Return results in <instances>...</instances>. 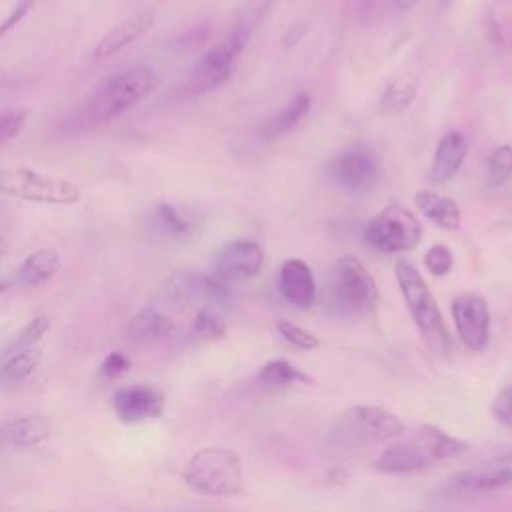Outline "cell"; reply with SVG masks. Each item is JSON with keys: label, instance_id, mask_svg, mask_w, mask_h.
<instances>
[{"label": "cell", "instance_id": "ac0fdd59", "mask_svg": "<svg viewBox=\"0 0 512 512\" xmlns=\"http://www.w3.org/2000/svg\"><path fill=\"white\" fill-rule=\"evenodd\" d=\"M176 334V322L156 306H144L136 312L126 328L124 338L136 346H150L164 342Z\"/></svg>", "mask_w": 512, "mask_h": 512}, {"label": "cell", "instance_id": "4fadbf2b", "mask_svg": "<svg viewBox=\"0 0 512 512\" xmlns=\"http://www.w3.org/2000/svg\"><path fill=\"white\" fill-rule=\"evenodd\" d=\"M510 484H512V452L498 454L450 478V490L454 494H484Z\"/></svg>", "mask_w": 512, "mask_h": 512}, {"label": "cell", "instance_id": "8fae6325", "mask_svg": "<svg viewBox=\"0 0 512 512\" xmlns=\"http://www.w3.org/2000/svg\"><path fill=\"white\" fill-rule=\"evenodd\" d=\"M378 172L376 156L364 148H348L330 158L326 166L328 178L350 192L370 190L378 180Z\"/></svg>", "mask_w": 512, "mask_h": 512}, {"label": "cell", "instance_id": "d6a6232c", "mask_svg": "<svg viewBox=\"0 0 512 512\" xmlns=\"http://www.w3.org/2000/svg\"><path fill=\"white\" fill-rule=\"evenodd\" d=\"M454 258L446 244H432L424 254V266L432 276H446L452 270Z\"/></svg>", "mask_w": 512, "mask_h": 512}, {"label": "cell", "instance_id": "d590c367", "mask_svg": "<svg viewBox=\"0 0 512 512\" xmlns=\"http://www.w3.org/2000/svg\"><path fill=\"white\" fill-rule=\"evenodd\" d=\"M34 2H36V0H18V2L12 6V10L8 12V16L0 22V38H2L6 32H10L14 26H18V24L28 16V12L34 8Z\"/></svg>", "mask_w": 512, "mask_h": 512}, {"label": "cell", "instance_id": "83f0119b", "mask_svg": "<svg viewBox=\"0 0 512 512\" xmlns=\"http://www.w3.org/2000/svg\"><path fill=\"white\" fill-rule=\"evenodd\" d=\"M414 96H416V90L412 84H408L404 80H394L386 86V90L380 98L378 110L382 114H398L412 104Z\"/></svg>", "mask_w": 512, "mask_h": 512}, {"label": "cell", "instance_id": "e575fe53", "mask_svg": "<svg viewBox=\"0 0 512 512\" xmlns=\"http://www.w3.org/2000/svg\"><path fill=\"white\" fill-rule=\"evenodd\" d=\"M492 412L498 422L512 428V384H508L506 388H502L496 394V398L492 402Z\"/></svg>", "mask_w": 512, "mask_h": 512}, {"label": "cell", "instance_id": "6da1fadb", "mask_svg": "<svg viewBox=\"0 0 512 512\" xmlns=\"http://www.w3.org/2000/svg\"><path fill=\"white\" fill-rule=\"evenodd\" d=\"M464 448L466 442L436 426L424 424L390 440L374 460V468L382 474H412L432 468L460 454Z\"/></svg>", "mask_w": 512, "mask_h": 512}, {"label": "cell", "instance_id": "5bb4252c", "mask_svg": "<svg viewBox=\"0 0 512 512\" xmlns=\"http://www.w3.org/2000/svg\"><path fill=\"white\" fill-rule=\"evenodd\" d=\"M452 318L460 342L468 350H482L490 338L488 304L478 294H462L452 302Z\"/></svg>", "mask_w": 512, "mask_h": 512}, {"label": "cell", "instance_id": "7402d4cb", "mask_svg": "<svg viewBox=\"0 0 512 512\" xmlns=\"http://www.w3.org/2000/svg\"><path fill=\"white\" fill-rule=\"evenodd\" d=\"M414 204L436 226H440L444 230H458L460 228V220H462L460 206L452 198L440 196L432 190H418L414 194Z\"/></svg>", "mask_w": 512, "mask_h": 512}, {"label": "cell", "instance_id": "277c9868", "mask_svg": "<svg viewBox=\"0 0 512 512\" xmlns=\"http://www.w3.org/2000/svg\"><path fill=\"white\" fill-rule=\"evenodd\" d=\"M396 282L402 292V298L406 302V308L426 342V346L436 354V356H448L450 352V336L444 324V318L440 314V308L424 282L422 274L416 270L414 264L408 260L400 258L394 266Z\"/></svg>", "mask_w": 512, "mask_h": 512}, {"label": "cell", "instance_id": "f35d334b", "mask_svg": "<svg viewBox=\"0 0 512 512\" xmlns=\"http://www.w3.org/2000/svg\"><path fill=\"white\" fill-rule=\"evenodd\" d=\"M10 288V282H6V280H0V294L2 292H6Z\"/></svg>", "mask_w": 512, "mask_h": 512}, {"label": "cell", "instance_id": "8d00e7d4", "mask_svg": "<svg viewBox=\"0 0 512 512\" xmlns=\"http://www.w3.org/2000/svg\"><path fill=\"white\" fill-rule=\"evenodd\" d=\"M394 4L398 10H410L418 4V0H394Z\"/></svg>", "mask_w": 512, "mask_h": 512}, {"label": "cell", "instance_id": "e0dca14e", "mask_svg": "<svg viewBox=\"0 0 512 512\" xmlns=\"http://www.w3.org/2000/svg\"><path fill=\"white\" fill-rule=\"evenodd\" d=\"M278 290L292 306L310 310L316 302V282L310 266L302 258L284 260L278 274Z\"/></svg>", "mask_w": 512, "mask_h": 512}, {"label": "cell", "instance_id": "836d02e7", "mask_svg": "<svg viewBox=\"0 0 512 512\" xmlns=\"http://www.w3.org/2000/svg\"><path fill=\"white\" fill-rule=\"evenodd\" d=\"M130 370V360L122 352H110L100 364V376L104 380H114Z\"/></svg>", "mask_w": 512, "mask_h": 512}, {"label": "cell", "instance_id": "2e32d148", "mask_svg": "<svg viewBox=\"0 0 512 512\" xmlns=\"http://www.w3.org/2000/svg\"><path fill=\"white\" fill-rule=\"evenodd\" d=\"M154 22H156V16L150 10H140V12H134V14L122 18L120 22H116L112 28H108L100 36V40L96 42V46L92 50V58L106 60V58L118 54L120 50L130 46L134 40L144 36L154 26Z\"/></svg>", "mask_w": 512, "mask_h": 512}, {"label": "cell", "instance_id": "4dcf8cb0", "mask_svg": "<svg viewBox=\"0 0 512 512\" xmlns=\"http://www.w3.org/2000/svg\"><path fill=\"white\" fill-rule=\"evenodd\" d=\"M276 330L278 334L288 342L292 344L294 348H300V350H314L320 346V340L318 336H314L312 332H308L306 328L290 322V320H278L276 322Z\"/></svg>", "mask_w": 512, "mask_h": 512}, {"label": "cell", "instance_id": "ffe728a7", "mask_svg": "<svg viewBox=\"0 0 512 512\" xmlns=\"http://www.w3.org/2000/svg\"><path fill=\"white\" fill-rule=\"evenodd\" d=\"M466 150H468V142L466 138L458 132V130H450L446 132L432 156V164H430V182L432 184H444L450 178H454L466 158Z\"/></svg>", "mask_w": 512, "mask_h": 512}, {"label": "cell", "instance_id": "7c38bea8", "mask_svg": "<svg viewBox=\"0 0 512 512\" xmlns=\"http://www.w3.org/2000/svg\"><path fill=\"white\" fill-rule=\"evenodd\" d=\"M264 264V252L250 238L234 240L222 246L212 258V276L224 284L254 278Z\"/></svg>", "mask_w": 512, "mask_h": 512}, {"label": "cell", "instance_id": "7a4b0ae2", "mask_svg": "<svg viewBox=\"0 0 512 512\" xmlns=\"http://www.w3.org/2000/svg\"><path fill=\"white\" fill-rule=\"evenodd\" d=\"M378 286L356 256H342L330 268L322 288V308L332 318L360 320L374 314Z\"/></svg>", "mask_w": 512, "mask_h": 512}, {"label": "cell", "instance_id": "9a60e30c", "mask_svg": "<svg viewBox=\"0 0 512 512\" xmlns=\"http://www.w3.org/2000/svg\"><path fill=\"white\" fill-rule=\"evenodd\" d=\"M112 408L118 420L126 424L158 418L164 410V394L154 384H134L118 388L112 396Z\"/></svg>", "mask_w": 512, "mask_h": 512}, {"label": "cell", "instance_id": "d6986e66", "mask_svg": "<svg viewBox=\"0 0 512 512\" xmlns=\"http://www.w3.org/2000/svg\"><path fill=\"white\" fill-rule=\"evenodd\" d=\"M52 424L42 414H26L0 426V446L26 450L34 448L50 436Z\"/></svg>", "mask_w": 512, "mask_h": 512}, {"label": "cell", "instance_id": "74e56055", "mask_svg": "<svg viewBox=\"0 0 512 512\" xmlns=\"http://www.w3.org/2000/svg\"><path fill=\"white\" fill-rule=\"evenodd\" d=\"M6 250H8V244H6V240L0 236V258L6 254Z\"/></svg>", "mask_w": 512, "mask_h": 512}, {"label": "cell", "instance_id": "44dd1931", "mask_svg": "<svg viewBox=\"0 0 512 512\" xmlns=\"http://www.w3.org/2000/svg\"><path fill=\"white\" fill-rule=\"evenodd\" d=\"M148 226L152 232L168 240H184L194 230L192 218H188L178 206L170 202H158L148 212Z\"/></svg>", "mask_w": 512, "mask_h": 512}, {"label": "cell", "instance_id": "1f68e13d", "mask_svg": "<svg viewBox=\"0 0 512 512\" xmlns=\"http://www.w3.org/2000/svg\"><path fill=\"white\" fill-rule=\"evenodd\" d=\"M30 116L28 108H14L0 114V146L14 140L26 126Z\"/></svg>", "mask_w": 512, "mask_h": 512}, {"label": "cell", "instance_id": "4316f807", "mask_svg": "<svg viewBox=\"0 0 512 512\" xmlns=\"http://www.w3.org/2000/svg\"><path fill=\"white\" fill-rule=\"evenodd\" d=\"M190 338L194 342H214L226 334V320L218 306H202L190 322Z\"/></svg>", "mask_w": 512, "mask_h": 512}, {"label": "cell", "instance_id": "30bf717a", "mask_svg": "<svg viewBox=\"0 0 512 512\" xmlns=\"http://www.w3.org/2000/svg\"><path fill=\"white\" fill-rule=\"evenodd\" d=\"M160 296L176 310L222 306L228 300V284L198 270H176L164 280Z\"/></svg>", "mask_w": 512, "mask_h": 512}, {"label": "cell", "instance_id": "484cf974", "mask_svg": "<svg viewBox=\"0 0 512 512\" xmlns=\"http://www.w3.org/2000/svg\"><path fill=\"white\" fill-rule=\"evenodd\" d=\"M258 384L266 386V388H280V386H292V384H310V376L306 372H302L300 368H296L294 364H290L284 358H276L266 362L258 374H256Z\"/></svg>", "mask_w": 512, "mask_h": 512}, {"label": "cell", "instance_id": "8992f818", "mask_svg": "<svg viewBox=\"0 0 512 512\" xmlns=\"http://www.w3.org/2000/svg\"><path fill=\"white\" fill-rule=\"evenodd\" d=\"M404 432L402 420L382 408L372 404H358L348 408L332 426L328 434V444L338 448H362L370 444L390 442Z\"/></svg>", "mask_w": 512, "mask_h": 512}, {"label": "cell", "instance_id": "603a6c76", "mask_svg": "<svg viewBox=\"0 0 512 512\" xmlns=\"http://www.w3.org/2000/svg\"><path fill=\"white\" fill-rule=\"evenodd\" d=\"M60 270V256L52 248H40L28 254L16 270V284L40 286L56 276Z\"/></svg>", "mask_w": 512, "mask_h": 512}, {"label": "cell", "instance_id": "cb8c5ba5", "mask_svg": "<svg viewBox=\"0 0 512 512\" xmlns=\"http://www.w3.org/2000/svg\"><path fill=\"white\" fill-rule=\"evenodd\" d=\"M308 110L310 96L306 92L296 94L284 108H280L268 120H264V124L260 126V136L266 140H274L288 134L292 128H296V124L306 116Z\"/></svg>", "mask_w": 512, "mask_h": 512}, {"label": "cell", "instance_id": "f546056e", "mask_svg": "<svg viewBox=\"0 0 512 512\" xmlns=\"http://www.w3.org/2000/svg\"><path fill=\"white\" fill-rule=\"evenodd\" d=\"M48 328H50V318L48 316H44V314H40V316H36V318H32L18 334H16V338H14V342L6 348V352H4V358L6 356H10V354H16V352H20V350H26V348H32L46 332H48Z\"/></svg>", "mask_w": 512, "mask_h": 512}, {"label": "cell", "instance_id": "9c48e42d", "mask_svg": "<svg viewBox=\"0 0 512 512\" xmlns=\"http://www.w3.org/2000/svg\"><path fill=\"white\" fill-rule=\"evenodd\" d=\"M364 240L384 254L412 250L422 240V224L404 204L394 200L366 224Z\"/></svg>", "mask_w": 512, "mask_h": 512}, {"label": "cell", "instance_id": "f1b7e54d", "mask_svg": "<svg viewBox=\"0 0 512 512\" xmlns=\"http://www.w3.org/2000/svg\"><path fill=\"white\" fill-rule=\"evenodd\" d=\"M510 178H512V146L500 144L494 148V152L488 158L486 180L490 186L498 188V186H504Z\"/></svg>", "mask_w": 512, "mask_h": 512}, {"label": "cell", "instance_id": "d4e9b609", "mask_svg": "<svg viewBox=\"0 0 512 512\" xmlns=\"http://www.w3.org/2000/svg\"><path fill=\"white\" fill-rule=\"evenodd\" d=\"M42 362V350L32 346L26 350H20L16 354H10L0 364V388L8 390L18 384H22Z\"/></svg>", "mask_w": 512, "mask_h": 512}, {"label": "cell", "instance_id": "3957f363", "mask_svg": "<svg viewBox=\"0 0 512 512\" xmlns=\"http://www.w3.org/2000/svg\"><path fill=\"white\" fill-rule=\"evenodd\" d=\"M158 86V74L150 66H134L104 78L86 98V114L94 122H110L150 96Z\"/></svg>", "mask_w": 512, "mask_h": 512}, {"label": "cell", "instance_id": "5b68a950", "mask_svg": "<svg viewBox=\"0 0 512 512\" xmlns=\"http://www.w3.org/2000/svg\"><path fill=\"white\" fill-rule=\"evenodd\" d=\"M182 480L204 496H238L244 490L242 460L228 448L208 446L190 456Z\"/></svg>", "mask_w": 512, "mask_h": 512}, {"label": "cell", "instance_id": "ba28073f", "mask_svg": "<svg viewBox=\"0 0 512 512\" xmlns=\"http://www.w3.org/2000/svg\"><path fill=\"white\" fill-rule=\"evenodd\" d=\"M250 40V28L246 24H234L214 46H210L194 64L188 88L192 92H208L222 86L230 74L236 58L244 52Z\"/></svg>", "mask_w": 512, "mask_h": 512}, {"label": "cell", "instance_id": "52a82bcc", "mask_svg": "<svg viewBox=\"0 0 512 512\" xmlns=\"http://www.w3.org/2000/svg\"><path fill=\"white\" fill-rule=\"evenodd\" d=\"M0 194L52 206H74L82 200V192L74 180L32 166L0 168Z\"/></svg>", "mask_w": 512, "mask_h": 512}]
</instances>
